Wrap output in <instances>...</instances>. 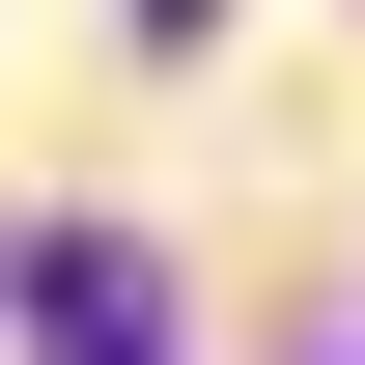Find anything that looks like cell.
<instances>
[{
	"mask_svg": "<svg viewBox=\"0 0 365 365\" xmlns=\"http://www.w3.org/2000/svg\"><path fill=\"white\" fill-rule=\"evenodd\" d=\"M140 29H225V0H140Z\"/></svg>",
	"mask_w": 365,
	"mask_h": 365,
	"instance_id": "obj_2",
	"label": "cell"
},
{
	"mask_svg": "<svg viewBox=\"0 0 365 365\" xmlns=\"http://www.w3.org/2000/svg\"><path fill=\"white\" fill-rule=\"evenodd\" d=\"M29 365H169V281H140L113 225H56L29 253Z\"/></svg>",
	"mask_w": 365,
	"mask_h": 365,
	"instance_id": "obj_1",
	"label": "cell"
}]
</instances>
